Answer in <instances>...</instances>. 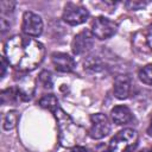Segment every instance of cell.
Wrapping results in <instances>:
<instances>
[{
	"label": "cell",
	"mask_w": 152,
	"mask_h": 152,
	"mask_svg": "<svg viewBox=\"0 0 152 152\" xmlns=\"http://www.w3.org/2000/svg\"><path fill=\"white\" fill-rule=\"evenodd\" d=\"M88 18H89V12L84 6L75 2H68L64 6V11L62 15L64 23L71 26H76L86 23Z\"/></svg>",
	"instance_id": "4"
},
{
	"label": "cell",
	"mask_w": 152,
	"mask_h": 152,
	"mask_svg": "<svg viewBox=\"0 0 152 152\" xmlns=\"http://www.w3.org/2000/svg\"><path fill=\"white\" fill-rule=\"evenodd\" d=\"M147 134L150 137H152V118H151V121H150V125L147 127Z\"/></svg>",
	"instance_id": "23"
},
{
	"label": "cell",
	"mask_w": 152,
	"mask_h": 152,
	"mask_svg": "<svg viewBox=\"0 0 152 152\" xmlns=\"http://www.w3.org/2000/svg\"><path fill=\"white\" fill-rule=\"evenodd\" d=\"M94 46V36L91 31L83 30L77 33L71 42V50L74 55H83Z\"/></svg>",
	"instance_id": "8"
},
{
	"label": "cell",
	"mask_w": 152,
	"mask_h": 152,
	"mask_svg": "<svg viewBox=\"0 0 152 152\" xmlns=\"http://www.w3.org/2000/svg\"><path fill=\"white\" fill-rule=\"evenodd\" d=\"M146 39H147V44H148V48L152 50V24L150 25V27H148V31H147V37H146Z\"/></svg>",
	"instance_id": "22"
},
{
	"label": "cell",
	"mask_w": 152,
	"mask_h": 152,
	"mask_svg": "<svg viewBox=\"0 0 152 152\" xmlns=\"http://www.w3.org/2000/svg\"><path fill=\"white\" fill-rule=\"evenodd\" d=\"M110 118L114 124L121 126V125H126L131 122L133 120V114L127 106L121 104V106H115L114 108H112Z\"/></svg>",
	"instance_id": "12"
},
{
	"label": "cell",
	"mask_w": 152,
	"mask_h": 152,
	"mask_svg": "<svg viewBox=\"0 0 152 152\" xmlns=\"http://www.w3.org/2000/svg\"><path fill=\"white\" fill-rule=\"evenodd\" d=\"M7 65H10V64H8V62H7V59H6L5 57H1V77H4V76H5V74H6V69H7Z\"/></svg>",
	"instance_id": "20"
},
{
	"label": "cell",
	"mask_w": 152,
	"mask_h": 152,
	"mask_svg": "<svg viewBox=\"0 0 152 152\" xmlns=\"http://www.w3.org/2000/svg\"><path fill=\"white\" fill-rule=\"evenodd\" d=\"M51 61L58 72H71L76 66L74 58L64 52H53L51 55Z\"/></svg>",
	"instance_id": "10"
},
{
	"label": "cell",
	"mask_w": 152,
	"mask_h": 152,
	"mask_svg": "<svg viewBox=\"0 0 152 152\" xmlns=\"http://www.w3.org/2000/svg\"><path fill=\"white\" fill-rule=\"evenodd\" d=\"M53 115L57 120V126L59 129V142L64 147H74L83 138L84 131L81 126L76 125L72 119L61 108L55 109Z\"/></svg>",
	"instance_id": "2"
},
{
	"label": "cell",
	"mask_w": 152,
	"mask_h": 152,
	"mask_svg": "<svg viewBox=\"0 0 152 152\" xmlns=\"http://www.w3.org/2000/svg\"><path fill=\"white\" fill-rule=\"evenodd\" d=\"M43 27L44 24L40 15L31 11L24 12L23 21H21V31L24 32V34L28 37H38L42 34Z\"/></svg>",
	"instance_id": "7"
},
{
	"label": "cell",
	"mask_w": 152,
	"mask_h": 152,
	"mask_svg": "<svg viewBox=\"0 0 152 152\" xmlns=\"http://www.w3.org/2000/svg\"><path fill=\"white\" fill-rule=\"evenodd\" d=\"M39 80L42 81V83L44 84V87L51 88V77H50V72H48V71H42L40 75H39Z\"/></svg>",
	"instance_id": "19"
},
{
	"label": "cell",
	"mask_w": 152,
	"mask_h": 152,
	"mask_svg": "<svg viewBox=\"0 0 152 152\" xmlns=\"http://www.w3.org/2000/svg\"><path fill=\"white\" fill-rule=\"evenodd\" d=\"M139 152H150L148 150H141V151H139Z\"/></svg>",
	"instance_id": "24"
},
{
	"label": "cell",
	"mask_w": 152,
	"mask_h": 152,
	"mask_svg": "<svg viewBox=\"0 0 152 152\" xmlns=\"http://www.w3.org/2000/svg\"><path fill=\"white\" fill-rule=\"evenodd\" d=\"M138 76L142 83H145L147 86H152V63L142 66L139 70Z\"/></svg>",
	"instance_id": "16"
},
{
	"label": "cell",
	"mask_w": 152,
	"mask_h": 152,
	"mask_svg": "<svg viewBox=\"0 0 152 152\" xmlns=\"http://www.w3.org/2000/svg\"><path fill=\"white\" fill-rule=\"evenodd\" d=\"M5 58L8 64L18 71H32L44 59V45L26 34H15L6 40Z\"/></svg>",
	"instance_id": "1"
},
{
	"label": "cell",
	"mask_w": 152,
	"mask_h": 152,
	"mask_svg": "<svg viewBox=\"0 0 152 152\" xmlns=\"http://www.w3.org/2000/svg\"><path fill=\"white\" fill-rule=\"evenodd\" d=\"M138 142V132L133 128H124L119 131L109 141V152H128L134 148Z\"/></svg>",
	"instance_id": "3"
},
{
	"label": "cell",
	"mask_w": 152,
	"mask_h": 152,
	"mask_svg": "<svg viewBox=\"0 0 152 152\" xmlns=\"http://www.w3.org/2000/svg\"><path fill=\"white\" fill-rule=\"evenodd\" d=\"M18 101H20V97H19V94H18L15 87L7 88V89L1 91V102H2V104H5V103H15Z\"/></svg>",
	"instance_id": "14"
},
{
	"label": "cell",
	"mask_w": 152,
	"mask_h": 152,
	"mask_svg": "<svg viewBox=\"0 0 152 152\" xmlns=\"http://www.w3.org/2000/svg\"><path fill=\"white\" fill-rule=\"evenodd\" d=\"M68 152H88V151H87L86 147L80 146V145H76V146H74V147H70V148L68 150Z\"/></svg>",
	"instance_id": "21"
},
{
	"label": "cell",
	"mask_w": 152,
	"mask_h": 152,
	"mask_svg": "<svg viewBox=\"0 0 152 152\" xmlns=\"http://www.w3.org/2000/svg\"><path fill=\"white\" fill-rule=\"evenodd\" d=\"M151 152H152V148H151Z\"/></svg>",
	"instance_id": "25"
},
{
	"label": "cell",
	"mask_w": 152,
	"mask_h": 152,
	"mask_svg": "<svg viewBox=\"0 0 152 152\" xmlns=\"http://www.w3.org/2000/svg\"><path fill=\"white\" fill-rule=\"evenodd\" d=\"M132 91V80L128 75H118L114 80L113 93L119 100H125L131 95Z\"/></svg>",
	"instance_id": "9"
},
{
	"label": "cell",
	"mask_w": 152,
	"mask_h": 152,
	"mask_svg": "<svg viewBox=\"0 0 152 152\" xmlns=\"http://www.w3.org/2000/svg\"><path fill=\"white\" fill-rule=\"evenodd\" d=\"M14 6H15V2L13 1H5V0L0 1V10H1L2 15L6 13H12L14 10Z\"/></svg>",
	"instance_id": "17"
},
{
	"label": "cell",
	"mask_w": 152,
	"mask_h": 152,
	"mask_svg": "<svg viewBox=\"0 0 152 152\" xmlns=\"http://www.w3.org/2000/svg\"><path fill=\"white\" fill-rule=\"evenodd\" d=\"M15 88L20 101H30L34 94V80L30 76H25L19 81Z\"/></svg>",
	"instance_id": "11"
},
{
	"label": "cell",
	"mask_w": 152,
	"mask_h": 152,
	"mask_svg": "<svg viewBox=\"0 0 152 152\" xmlns=\"http://www.w3.org/2000/svg\"><path fill=\"white\" fill-rule=\"evenodd\" d=\"M147 5V2L145 1H126L125 2V6L128 8V10H132V11H137V10H140V8H144L145 6Z\"/></svg>",
	"instance_id": "18"
},
{
	"label": "cell",
	"mask_w": 152,
	"mask_h": 152,
	"mask_svg": "<svg viewBox=\"0 0 152 152\" xmlns=\"http://www.w3.org/2000/svg\"><path fill=\"white\" fill-rule=\"evenodd\" d=\"M19 119V113L17 110H10L8 113H6V115L4 116V121H2V128L5 131H10L13 129L17 126Z\"/></svg>",
	"instance_id": "15"
},
{
	"label": "cell",
	"mask_w": 152,
	"mask_h": 152,
	"mask_svg": "<svg viewBox=\"0 0 152 152\" xmlns=\"http://www.w3.org/2000/svg\"><path fill=\"white\" fill-rule=\"evenodd\" d=\"M38 104L42 107V108H45V109H48V110H50V112H55V109H57L59 106H58V100H57V97L55 96V95H52V94H46V95H44L40 100H39V102H38Z\"/></svg>",
	"instance_id": "13"
},
{
	"label": "cell",
	"mask_w": 152,
	"mask_h": 152,
	"mask_svg": "<svg viewBox=\"0 0 152 152\" xmlns=\"http://www.w3.org/2000/svg\"><path fill=\"white\" fill-rule=\"evenodd\" d=\"M90 128L88 134L93 139H102L107 137L110 132L109 119L102 113H95L90 116Z\"/></svg>",
	"instance_id": "6"
},
{
	"label": "cell",
	"mask_w": 152,
	"mask_h": 152,
	"mask_svg": "<svg viewBox=\"0 0 152 152\" xmlns=\"http://www.w3.org/2000/svg\"><path fill=\"white\" fill-rule=\"evenodd\" d=\"M118 31V24L106 17H97L91 24V33L97 39H108Z\"/></svg>",
	"instance_id": "5"
}]
</instances>
